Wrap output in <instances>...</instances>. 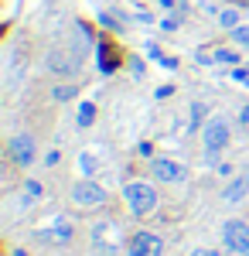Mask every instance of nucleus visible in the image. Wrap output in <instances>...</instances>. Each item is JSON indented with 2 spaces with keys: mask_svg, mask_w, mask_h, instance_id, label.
<instances>
[{
  "mask_svg": "<svg viewBox=\"0 0 249 256\" xmlns=\"http://www.w3.org/2000/svg\"><path fill=\"white\" fill-rule=\"evenodd\" d=\"M123 198H126V208L134 216H150L154 208H157V192L147 181H126L123 184Z\"/></svg>",
  "mask_w": 249,
  "mask_h": 256,
  "instance_id": "nucleus-1",
  "label": "nucleus"
},
{
  "mask_svg": "<svg viewBox=\"0 0 249 256\" xmlns=\"http://www.w3.org/2000/svg\"><path fill=\"white\" fill-rule=\"evenodd\" d=\"M232 140V130H229V120L226 116H208L202 123V144H205V154H218L226 150Z\"/></svg>",
  "mask_w": 249,
  "mask_h": 256,
  "instance_id": "nucleus-2",
  "label": "nucleus"
},
{
  "mask_svg": "<svg viewBox=\"0 0 249 256\" xmlns=\"http://www.w3.org/2000/svg\"><path fill=\"white\" fill-rule=\"evenodd\" d=\"M222 242H226V250H232V253L249 256V226L239 222V218H229L222 226Z\"/></svg>",
  "mask_w": 249,
  "mask_h": 256,
  "instance_id": "nucleus-3",
  "label": "nucleus"
},
{
  "mask_svg": "<svg viewBox=\"0 0 249 256\" xmlns=\"http://www.w3.org/2000/svg\"><path fill=\"white\" fill-rule=\"evenodd\" d=\"M72 202H76V205H82V208H96V205H102V202H106V188H102V184H96L92 178H82L78 184H72Z\"/></svg>",
  "mask_w": 249,
  "mask_h": 256,
  "instance_id": "nucleus-4",
  "label": "nucleus"
},
{
  "mask_svg": "<svg viewBox=\"0 0 249 256\" xmlns=\"http://www.w3.org/2000/svg\"><path fill=\"white\" fill-rule=\"evenodd\" d=\"M7 154H10V160L18 168H28V164H34V158H38V144H34L31 134H18V137H10Z\"/></svg>",
  "mask_w": 249,
  "mask_h": 256,
  "instance_id": "nucleus-5",
  "label": "nucleus"
},
{
  "mask_svg": "<svg viewBox=\"0 0 249 256\" xmlns=\"http://www.w3.org/2000/svg\"><path fill=\"white\" fill-rule=\"evenodd\" d=\"M78 62L82 58H78L76 52H68V48H52L48 58H44V65H48V72H55V76H76Z\"/></svg>",
  "mask_w": 249,
  "mask_h": 256,
  "instance_id": "nucleus-6",
  "label": "nucleus"
},
{
  "mask_svg": "<svg viewBox=\"0 0 249 256\" xmlns=\"http://www.w3.org/2000/svg\"><path fill=\"white\" fill-rule=\"evenodd\" d=\"M150 174L157 178V181H164V184H178V181L188 178V168L178 164V160H171V158H154L150 160Z\"/></svg>",
  "mask_w": 249,
  "mask_h": 256,
  "instance_id": "nucleus-7",
  "label": "nucleus"
},
{
  "mask_svg": "<svg viewBox=\"0 0 249 256\" xmlns=\"http://www.w3.org/2000/svg\"><path fill=\"white\" fill-rule=\"evenodd\" d=\"M164 253V239L154 232H136L126 242V256H160Z\"/></svg>",
  "mask_w": 249,
  "mask_h": 256,
  "instance_id": "nucleus-8",
  "label": "nucleus"
},
{
  "mask_svg": "<svg viewBox=\"0 0 249 256\" xmlns=\"http://www.w3.org/2000/svg\"><path fill=\"white\" fill-rule=\"evenodd\" d=\"M92 239H96V250L113 256V250L120 246V229H116L113 222H99L96 229H92Z\"/></svg>",
  "mask_w": 249,
  "mask_h": 256,
  "instance_id": "nucleus-9",
  "label": "nucleus"
},
{
  "mask_svg": "<svg viewBox=\"0 0 249 256\" xmlns=\"http://www.w3.org/2000/svg\"><path fill=\"white\" fill-rule=\"evenodd\" d=\"M246 195H249V174L232 178L229 184L222 188V202H226V205H236V202H242Z\"/></svg>",
  "mask_w": 249,
  "mask_h": 256,
  "instance_id": "nucleus-10",
  "label": "nucleus"
},
{
  "mask_svg": "<svg viewBox=\"0 0 249 256\" xmlns=\"http://www.w3.org/2000/svg\"><path fill=\"white\" fill-rule=\"evenodd\" d=\"M41 236H44V239H52V242H68V239H72V226H68L65 218H58L55 226H52V229H44Z\"/></svg>",
  "mask_w": 249,
  "mask_h": 256,
  "instance_id": "nucleus-11",
  "label": "nucleus"
},
{
  "mask_svg": "<svg viewBox=\"0 0 249 256\" xmlns=\"http://www.w3.org/2000/svg\"><path fill=\"white\" fill-rule=\"evenodd\" d=\"M218 28H226V31H236V28H239V10H232V7L218 10Z\"/></svg>",
  "mask_w": 249,
  "mask_h": 256,
  "instance_id": "nucleus-12",
  "label": "nucleus"
},
{
  "mask_svg": "<svg viewBox=\"0 0 249 256\" xmlns=\"http://www.w3.org/2000/svg\"><path fill=\"white\" fill-rule=\"evenodd\" d=\"M92 120H96V106L92 102H82L78 113H76V123L78 126H92Z\"/></svg>",
  "mask_w": 249,
  "mask_h": 256,
  "instance_id": "nucleus-13",
  "label": "nucleus"
},
{
  "mask_svg": "<svg viewBox=\"0 0 249 256\" xmlns=\"http://www.w3.org/2000/svg\"><path fill=\"white\" fill-rule=\"evenodd\" d=\"M96 154H78V171H82V174L89 178V174H96Z\"/></svg>",
  "mask_w": 249,
  "mask_h": 256,
  "instance_id": "nucleus-14",
  "label": "nucleus"
},
{
  "mask_svg": "<svg viewBox=\"0 0 249 256\" xmlns=\"http://www.w3.org/2000/svg\"><path fill=\"white\" fill-rule=\"evenodd\" d=\"M99 68H102V72H113L116 68V58H113V52H110L106 44H99Z\"/></svg>",
  "mask_w": 249,
  "mask_h": 256,
  "instance_id": "nucleus-15",
  "label": "nucleus"
},
{
  "mask_svg": "<svg viewBox=\"0 0 249 256\" xmlns=\"http://www.w3.org/2000/svg\"><path fill=\"white\" fill-rule=\"evenodd\" d=\"M41 181H24V202H34V198H41Z\"/></svg>",
  "mask_w": 249,
  "mask_h": 256,
  "instance_id": "nucleus-16",
  "label": "nucleus"
},
{
  "mask_svg": "<svg viewBox=\"0 0 249 256\" xmlns=\"http://www.w3.org/2000/svg\"><path fill=\"white\" fill-rule=\"evenodd\" d=\"M215 62H222V65H236V62H239V55H236V52H229V48H215Z\"/></svg>",
  "mask_w": 249,
  "mask_h": 256,
  "instance_id": "nucleus-17",
  "label": "nucleus"
},
{
  "mask_svg": "<svg viewBox=\"0 0 249 256\" xmlns=\"http://www.w3.org/2000/svg\"><path fill=\"white\" fill-rule=\"evenodd\" d=\"M52 96H55V102H65V99L76 96V86H55V92H52Z\"/></svg>",
  "mask_w": 249,
  "mask_h": 256,
  "instance_id": "nucleus-18",
  "label": "nucleus"
},
{
  "mask_svg": "<svg viewBox=\"0 0 249 256\" xmlns=\"http://www.w3.org/2000/svg\"><path fill=\"white\" fill-rule=\"evenodd\" d=\"M202 116H205V106H202V102H194V106H192V130H198Z\"/></svg>",
  "mask_w": 249,
  "mask_h": 256,
  "instance_id": "nucleus-19",
  "label": "nucleus"
},
{
  "mask_svg": "<svg viewBox=\"0 0 249 256\" xmlns=\"http://www.w3.org/2000/svg\"><path fill=\"white\" fill-rule=\"evenodd\" d=\"M232 38L239 41V44H249V28H242V24H239V28L232 31Z\"/></svg>",
  "mask_w": 249,
  "mask_h": 256,
  "instance_id": "nucleus-20",
  "label": "nucleus"
},
{
  "mask_svg": "<svg viewBox=\"0 0 249 256\" xmlns=\"http://www.w3.org/2000/svg\"><path fill=\"white\" fill-rule=\"evenodd\" d=\"M178 24H181V14H178V18H164V20H160L164 31H178Z\"/></svg>",
  "mask_w": 249,
  "mask_h": 256,
  "instance_id": "nucleus-21",
  "label": "nucleus"
},
{
  "mask_svg": "<svg viewBox=\"0 0 249 256\" xmlns=\"http://www.w3.org/2000/svg\"><path fill=\"white\" fill-rule=\"evenodd\" d=\"M232 79L242 82V86H249V68H232Z\"/></svg>",
  "mask_w": 249,
  "mask_h": 256,
  "instance_id": "nucleus-22",
  "label": "nucleus"
},
{
  "mask_svg": "<svg viewBox=\"0 0 249 256\" xmlns=\"http://www.w3.org/2000/svg\"><path fill=\"white\" fill-rule=\"evenodd\" d=\"M58 160H62V154H58V150H48V154H44V168H55Z\"/></svg>",
  "mask_w": 249,
  "mask_h": 256,
  "instance_id": "nucleus-23",
  "label": "nucleus"
},
{
  "mask_svg": "<svg viewBox=\"0 0 249 256\" xmlns=\"http://www.w3.org/2000/svg\"><path fill=\"white\" fill-rule=\"evenodd\" d=\"M130 72H134V76H144V62H140V58H130Z\"/></svg>",
  "mask_w": 249,
  "mask_h": 256,
  "instance_id": "nucleus-24",
  "label": "nucleus"
},
{
  "mask_svg": "<svg viewBox=\"0 0 249 256\" xmlns=\"http://www.w3.org/2000/svg\"><path fill=\"white\" fill-rule=\"evenodd\" d=\"M239 123H242V126H249V102L239 110Z\"/></svg>",
  "mask_w": 249,
  "mask_h": 256,
  "instance_id": "nucleus-25",
  "label": "nucleus"
},
{
  "mask_svg": "<svg viewBox=\"0 0 249 256\" xmlns=\"http://www.w3.org/2000/svg\"><path fill=\"white\" fill-rule=\"evenodd\" d=\"M147 55H150V58H157V62L164 58V55H160V48H157V44H147Z\"/></svg>",
  "mask_w": 249,
  "mask_h": 256,
  "instance_id": "nucleus-26",
  "label": "nucleus"
},
{
  "mask_svg": "<svg viewBox=\"0 0 249 256\" xmlns=\"http://www.w3.org/2000/svg\"><path fill=\"white\" fill-rule=\"evenodd\" d=\"M192 256H222V253H218V250H194Z\"/></svg>",
  "mask_w": 249,
  "mask_h": 256,
  "instance_id": "nucleus-27",
  "label": "nucleus"
},
{
  "mask_svg": "<svg viewBox=\"0 0 249 256\" xmlns=\"http://www.w3.org/2000/svg\"><path fill=\"white\" fill-rule=\"evenodd\" d=\"M157 4H160L164 10H171V7H178V0H157Z\"/></svg>",
  "mask_w": 249,
  "mask_h": 256,
  "instance_id": "nucleus-28",
  "label": "nucleus"
}]
</instances>
